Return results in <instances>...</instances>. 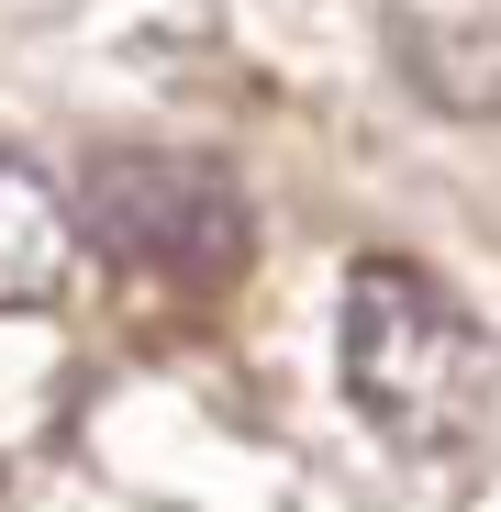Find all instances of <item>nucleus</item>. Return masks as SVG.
I'll use <instances>...</instances> for the list:
<instances>
[{"instance_id": "obj_1", "label": "nucleus", "mask_w": 501, "mask_h": 512, "mask_svg": "<svg viewBox=\"0 0 501 512\" xmlns=\"http://www.w3.org/2000/svg\"><path fill=\"white\" fill-rule=\"evenodd\" d=\"M334 379H346V401L368 412L379 446L457 457L490 423L501 357H490L479 312L435 268H412V256H357L346 301H334Z\"/></svg>"}, {"instance_id": "obj_2", "label": "nucleus", "mask_w": 501, "mask_h": 512, "mask_svg": "<svg viewBox=\"0 0 501 512\" xmlns=\"http://www.w3.org/2000/svg\"><path fill=\"white\" fill-rule=\"evenodd\" d=\"M78 223L112 268L190 301L234 290L257 256V201L234 190L223 156H190V145H101L78 167Z\"/></svg>"}, {"instance_id": "obj_3", "label": "nucleus", "mask_w": 501, "mask_h": 512, "mask_svg": "<svg viewBox=\"0 0 501 512\" xmlns=\"http://www.w3.org/2000/svg\"><path fill=\"white\" fill-rule=\"evenodd\" d=\"M78 234L90 223L67 212V190H45L23 156H0V312H45L78 268Z\"/></svg>"}]
</instances>
